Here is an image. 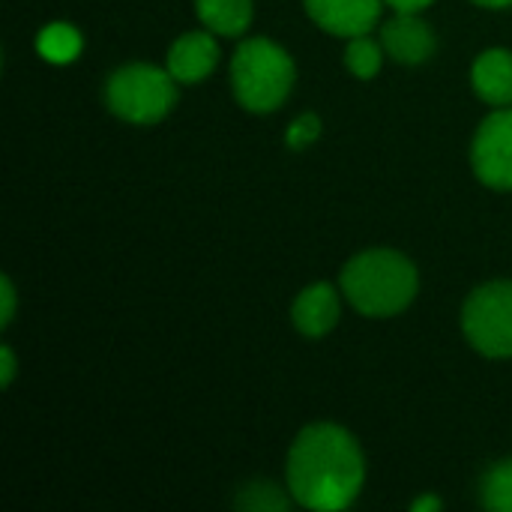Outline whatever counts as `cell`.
I'll return each mask as SVG.
<instances>
[{
    "mask_svg": "<svg viewBox=\"0 0 512 512\" xmlns=\"http://www.w3.org/2000/svg\"><path fill=\"white\" fill-rule=\"evenodd\" d=\"M366 480V459L357 438L336 423L306 426L288 453V492L315 512L351 507Z\"/></svg>",
    "mask_w": 512,
    "mask_h": 512,
    "instance_id": "obj_1",
    "label": "cell"
},
{
    "mask_svg": "<svg viewBox=\"0 0 512 512\" xmlns=\"http://www.w3.org/2000/svg\"><path fill=\"white\" fill-rule=\"evenodd\" d=\"M420 288L417 267L396 249H366L342 270L345 300L369 318H390L405 312Z\"/></svg>",
    "mask_w": 512,
    "mask_h": 512,
    "instance_id": "obj_2",
    "label": "cell"
},
{
    "mask_svg": "<svg viewBox=\"0 0 512 512\" xmlns=\"http://www.w3.org/2000/svg\"><path fill=\"white\" fill-rule=\"evenodd\" d=\"M294 60L273 39H243L231 57V87L246 111H276L294 87Z\"/></svg>",
    "mask_w": 512,
    "mask_h": 512,
    "instance_id": "obj_3",
    "label": "cell"
},
{
    "mask_svg": "<svg viewBox=\"0 0 512 512\" xmlns=\"http://www.w3.org/2000/svg\"><path fill=\"white\" fill-rule=\"evenodd\" d=\"M177 102V78L168 66L126 63L105 81V105L114 117L138 126L159 123Z\"/></svg>",
    "mask_w": 512,
    "mask_h": 512,
    "instance_id": "obj_4",
    "label": "cell"
},
{
    "mask_svg": "<svg viewBox=\"0 0 512 512\" xmlns=\"http://www.w3.org/2000/svg\"><path fill=\"white\" fill-rule=\"evenodd\" d=\"M462 330L483 357H512V282L498 279L474 288L462 309Z\"/></svg>",
    "mask_w": 512,
    "mask_h": 512,
    "instance_id": "obj_5",
    "label": "cell"
},
{
    "mask_svg": "<svg viewBox=\"0 0 512 512\" xmlns=\"http://www.w3.org/2000/svg\"><path fill=\"white\" fill-rule=\"evenodd\" d=\"M471 165L480 183L510 192L512 189V108L492 111L471 144Z\"/></svg>",
    "mask_w": 512,
    "mask_h": 512,
    "instance_id": "obj_6",
    "label": "cell"
},
{
    "mask_svg": "<svg viewBox=\"0 0 512 512\" xmlns=\"http://www.w3.org/2000/svg\"><path fill=\"white\" fill-rule=\"evenodd\" d=\"M306 15L327 33L354 39L381 21V0H303Z\"/></svg>",
    "mask_w": 512,
    "mask_h": 512,
    "instance_id": "obj_7",
    "label": "cell"
},
{
    "mask_svg": "<svg viewBox=\"0 0 512 512\" xmlns=\"http://www.w3.org/2000/svg\"><path fill=\"white\" fill-rule=\"evenodd\" d=\"M384 51L402 66H420L435 51V33L417 12H396L381 30Z\"/></svg>",
    "mask_w": 512,
    "mask_h": 512,
    "instance_id": "obj_8",
    "label": "cell"
},
{
    "mask_svg": "<svg viewBox=\"0 0 512 512\" xmlns=\"http://www.w3.org/2000/svg\"><path fill=\"white\" fill-rule=\"evenodd\" d=\"M216 63H219V45L213 30H189L174 39L165 66L177 78V84H198L216 69Z\"/></svg>",
    "mask_w": 512,
    "mask_h": 512,
    "instance_id": "obj_9",
    "label": "cell"
},
{
    "mask_svg": "<svg viewBox=\"0 0 512 512\" xmlns=\"http://www.w3.org/2000/svg\"><path fill=\"white\" fill-rule=\"evenodd\" d=\"M291 321L309 339L327 336L339 321V294H336V288L330 282H315V285L303 288L297 294L294 306H291Z\"/></svg>",
    "mask_w": 512,
    "mask_h": 512,
    "instance_id": "obj_10",
    "label": "cell"
},
{
    "mask_svg": "<svg viewBox=\"0 0 512 512\" xmlns=\"http://www.w3.org/2000/svg\"><path fill=\"white\" fill-rule=\"evenodd\" d=\"M471 87L474 93L495 105H512V51L510 48H489L471 66Z\"/></svg>",
    "mask_w": 512,
    "mask_h": 512,
    "instance_id": "obj_11",
    "label": "cell"
},
{
    "mask_svg": "<svg viewBox=\"0 0 512 512\" xmlns=\"http://www.w3.org/2000/svg\"><path fill=\"white\" fill-rule=\"evenodd\" d=\"M198 18L219 36H240L252 24V0H195Z\"/></svg>",
    "mask_w": 512,
    "mask_h": 512,
    "instance_id": "obj_12",
    "label": "cell"
},
{
    "mask_svg": "<svg viewBox=\"0 0 512 512\" xmlns=\"http://www.w3.org/2000/svg\"><path fill=\"white\" fill-rule=\"evenodd\" d=\"M84 48V39L78 33V27L66 24V21H54V24H45L39 33H36V51L42 60L54 63V66H66L72 60H78Z\"/></svg>",
    "mask_w": 512,
    "mask_h": 512,
    "instance_id": "obj_13",
    "label": "cell"
},
{
    "mask_svg": "<svg viewBox=\"0 0 512 512\" xmlns=\"http://www.w3.org/2000/svg\"><path fill=\"white\" fill-rule=\"evenodd\" d=\"M483 507L492 512H512V459L495 462L480 483Z\"/></svg>",
    "mask_w": 512,
    "mask_h": 512,
    "instance_id": "obj_14",
    "label": "cell"
},
{
    "mask_svg": "<svg viewBox=\"0 0 512 512\" xmlns=\"http://www.w3.org/2000/svg\"><path fill=\"white\" fill-rule=\"evenodd\" d=\"M381 60H384V51H381V45H378L369 33L348 39L345 63H348V69H351L357 78H363V81H366V78H375V75L381 72Z\"/></svg>",
    "mask_w": 512,
    "mask_h": 512,
    "instance_id": "obj_15",
    "label": "cell"
},
{
    "mask_svg": "<svg viewBox=\"0 0 512 512\" xmlns=\"http://www.w3.org/2000/svg\"><path fill=\"white\" fill-rule=\"evenodd\" d=\"M240 510H249V512H282L288 510V495L276 486V483H249L240 495H237V501H234Z\"/></svg>",
    "mask_w": 512,
    "mask_h": 512,
    "instance_id": "obj_16",
    "label": "cell"
},
{
    "mask_svg": "<svg viewBox=\"0 0 512 512\" xmlns=\"http://www.w3.org/2000/svg\"><path fill=\"white\" fill-rule=\"evenodd\" d=\"M321 135V117L318 114H300L291 126H288V147L291 150H306L309 144H315Z\"/></svg>",
    "mask_w": 512,
    "mask_h": 512,
    "instance_id": "obj_17",
    "label": "cell"
},
{
    "mask_svg": "<svg viewBox=\"0 0 512 512\" xmlns=\"http://www.w3.org/2000/svg\"><path fill=\"white\" fill-rule=\"evenodd\" d=\"M0 303H3V312H0V327H9L12 324V315H15V285L9 276L0 279Z\"/></svg>",
    "mask_w": 512,
    "mask_h": 512,
    "instance_id": "obj_18",
    "label": "cell"
},
{
    "mask_svg": "<svg viewBox=\"0 0 512 512\" xmlns=\"http://www.w3.org/2000/svg\"><path fill=\"white\" fill-rule=\"evenodd\" d=\"M12 378H15V354H12L9 345H3V348H0V384L9 387Z\"/></svg>",
    "mask_w": 512,
    "mask_h": 512,
    "instance_id": "obj_19",
    "label": "cell"
},
{
    "mask_svg": "<svg viewBox=\"0 0 512 512\" xmlns=\"http://www.w3.org/2000/svg\"><path fill=\"white\" fill-rule=\"evenodd\" d=\"M384 3H390L396 12H420V9H426L432 0H384Z\"/></svg>",
    "mask_w": 512,
    "mask_h": 512,
    "instance_id": "obj_20",
    "label": "cell"
},
{
    "mask_svg": "<svg viewBox=\"0 0 512 512\" xmlns=\"http://www.w3.org/2000/svg\"><path fill=\"white\" fill-rule=\"evenodd\" d=\"M444 507L435 495H423V498H417L414 504H411V510L414 512H438Z\"/></svg>",
    "mask_w": 512,
    "mask_h": 512,
    "instance_id": "obj_21",
    "label": "cell"
},
{
    "mask_svg": "<svg viewBox=\"0 0 512 512\" xmlns=\"http://www.w3.org/2000/svg\"><path fill=\"white\" fill-rule=\"evenodd\" d=\"M474 3H480L486 9H507V6H512V0H474Z\"/></svg>",
    "mask_w": 512,
    "mask_h": 512,
    "instance_id": "obj_22",
    "label": "cell"
}]
</instances>
